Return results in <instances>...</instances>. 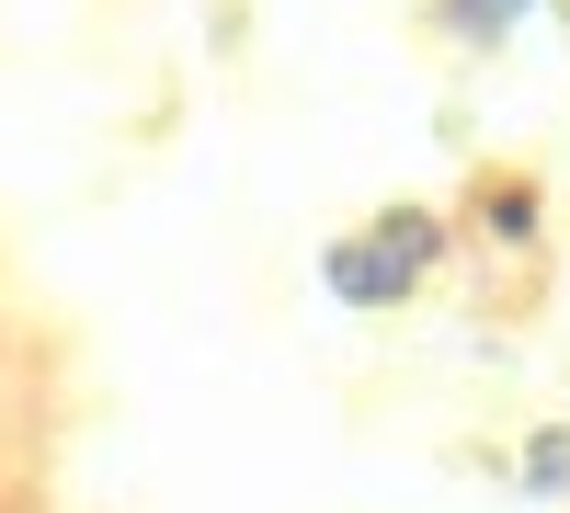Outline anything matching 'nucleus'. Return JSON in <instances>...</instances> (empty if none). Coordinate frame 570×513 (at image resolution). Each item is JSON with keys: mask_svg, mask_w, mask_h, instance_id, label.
<instances>
[{"mask_svg": "<svg viewBox=\"0 0 570 513\" xmlns=\"http://www.w3.org/2000/svg\"><path fill=\"white\" fill-rule=\"evenodd\" d=\"M456 251V228L434 206H376L365 228H343V240L320 251V286L343 308H411L422 286H434V263Z\"/></svg>", "mask_w": 570, "mask_h": 513, "instance_id": "f257e3e1", "label": "nucleus"}, {"mask_svg": "<svg viewBox=\"0 0 570 513\" xmlns=\"http://www.w3.org/2000/svg\"><path fill=\"white\" fill-rule=\"evenodd\" d=\"M513 491H525V502H570V423H537V434H525Z\"/></svg>", "mask_w": 570, "mask_h": 513, "instance_id": "f03ea898", "label": "nucleus"}, {"mask_svg": "<svg viewBox=\"0 0 570 513\" xmlns=\"http://www.w3.org/2000/svg\"><path fill=\"white\" fill-rule=\"evenodd\" d=\"M525 12H537V0H434V23H445L456 46H502Z\"/></svg>", "mask_w": 570, "mask_h": 513, "instance_id": "7ed1b4c3", "label": "nucleus"}, {"mask_svg": "<svg viewBox=\"0 0 570 513\" xmlns=\"http://www.w3.org/2000/svg\"><path fill=\"white\" fill-rule=\"evenodd\" d=\"M480 217H491V240H537V195H525V182H502V195H480Z\"/></svg>", "mask_w": 570, "mask_h": 513, "instance_id": "20e7f679", "label": "nucleus"}]
</instances>
